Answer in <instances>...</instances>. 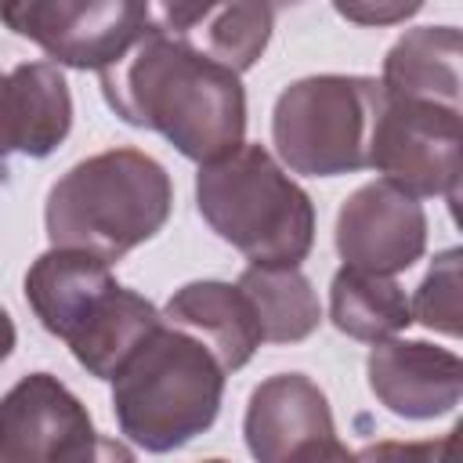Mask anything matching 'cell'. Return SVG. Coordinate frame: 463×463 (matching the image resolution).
I'll list each match as a JSON object with an SVG mask.
<instances>
[{"label": "cell", "mask_w": 463, "mask_h": 463, "mask_svg": "<svg viewBox=\"0 0 463 463\" xmlns=\"http://www.w3.org/2000/svg\"><path fill=\"white\" fill-rule=\"evenodd\" d=\"M170 206L174 188L159 159L141 148H109L54 181L43 221L51 246L87 250L112 264L148 242Z\"/></svg>", "instance_id": "3957f363"}, {"label": "cell", "mask_w": 463, "mask_h": 463, "mask_svg": "<svg viewBox=\"0 0 463 463\" xmlns=\"http://www.w3.org/2000/svg\"><path fill=\"white\" fill-rule=\"evenodd\" d=\"M195 203L203 221L253 264H300L315 242L311 195L260 145L199 163Z\"/></svg>", "instance_id": "5b68a950"}, {"label": "cell", "mask_w": 463, "mask_h": 463, "mask_svg": "<svg viewBox=\"0 0 463 463\" xmlns=\"http://www.w3.org/2000/svg\"><path fill=\"white\" fill-rule=\"evenodd\" d=\"M0 22L69 69H105L145 36L141 0H0Z\"/></svg>", "instance_id": "ba28073f"}, {"label": "cell", "mask_w": 463, "mask_h": 463, "mask_svg": "<svg viewBox=\"0 0 463 463\" xmlns=\"http://www.w3.org/2000/svg\"><path fill=\"white\" fill-rule=\"evenodd\" d=\"M72 127L69 83L51 61H25L0 76V159L11 152L43 159Z\"/></svg>", "instance_id": "5bb4252c"}, {"label": "cell", "mask_w": 463, "mask_h": 463, "mask_svg": "<svg viewBox=\"0 0 463 463\" xmlns=\"http://www.w3.org/2000/svg\"><path fill=\"white\" fill-rule=\"evenodd\" d=\"M271 7H293V4H300V0H268Z\"/></svg>", "instance_id": "7402d4cb"}, {"label": "cell", "mask_w": 463, "mask_h": 463, "mask_svg": "<svg viewBox=\"0 0 463 463\" xmlns=\"http://www.w3.org/2000/svg\"><path fill=\"white\" fill-rule=\"evenodd\" d=\"M383 87L369 76H307L289 83L271 112V141L293 174L336 177L369 166V130Z\"/></svg>", "instance_id": "8992f818"}, {"label": "cell", "mask_w": 463, "mask_h": 463, "mask_svg": "<svg viewBox=\"0 0 463 463\" xmlns=\"http://www.w3.org/2000/svg\"><path fill=\"white\" fill-rule=\"evenodd\" d=\"M25 300L40 326L65 340L72 358L98 380H112L134 347L163 322L152 300L116 282L109 260L51 246L25 271Z\"/></svg>", "instance_id": "7a4b0ae2"}, {"label": "cell", "mask_w": 463, "mask_h": 463, "mask_svg": "<svg viewBox=\"0 0 463 463\" xmlns=\"http://www.w3.org/2000/svg\"><path fill=\"white\" fill-rule=\"evenodd\" d=\"M246 445L260 463L351 459L336 438L333 409L322 387L304 373L268 376L246 405Z\"/></svg>", "instance_id": "30bf717a"}, {"label": "cell", "mask_w": 463, "mask_h": 463, "mask_svg": "<svg viewBox=\"0 0 463 463\" xmlns=\"http://www.w3.org/2000/svg\"><path fill=\"white\" fill-rule=\"evenodd\" d=\"M145 33L170 36L235 72L257 65L271 40L268 0H141Z\"/></svg>", "instance_id": "7c38bea8"}, {"label": "cell", "mask_w": 463, "mask_h": 463, "mask_svg": "<svg viewBox=\"0 0 463 463\" xmlns=\"http://www.w3.org/2000/svg\"><path fill=\"white\" fill-rule=\"evenodd\" d=\"M101 94L123 123L163 134L195 163L232 152L246 134L239 72L159 33L101 69Z\"/></svg>", "instance_id": "6da1fadb"}, {"label": "cell", "mask_w": 463, "mask_h": 463, "mask_svg": "<svg viewBox=\"0 0 463 463\" xmlns=\"http://www.w3.org/2000/svg\"><path fill=\"white\" fill-rule=\"evenodd\" d=\"M459 141V109L394 98L383 90L369 130V166L412 199L445 195L456 203Z\"/></svg>", "instance_id": "52a82bcc"}, {"label": "cell", "mask_w": 463, "mask_h": 463, "mask_svg": "<svg viewBox=\"0 0 463 463\" xmlns=\"http://www.w3.org/2000/svg\"><path fill=\"white\" fill-rule=\"evenodd\" d=\"M427 246L423 206L391 181L354 188L336 213V253L351 268L394 275L412 268Z\"/></svg>", "instance_id": "8fae6325"}, {"label": "cell", "mask_w": 463, "mask_h": 463, "mask_svg": "<svg viewBox=\"0 0 463 463\" xmlns=\"http://www.w3.org/2000/svg\"><path fill=\"white\" fill-rule=\"evenodd\" d=\"M14 340H18V333H14V322H11V315L0 307V362L14 351Z\"/></svg>", "instance_id": "44dd1931"}, {"label": "cell", "mask_w": 463, "mask_h": 463, "mask_svg": "<svg viewBox=\"0 0 463 463\" xmlns=\"http://www.w3.org/2000/svg\"><path fill=\"white\" fill-rule=\"evenodd\" d=\"M369 391L376 402L405 420H434L459 405L463 362L456 351L427 340H376L369 358Z\"/></svg>", "instance_id": "4fadbf2b"}, {"label": "cell", "mask_w": 463, "mask_h": 463, "mask_svg": "<svg viewBox=\"0 0 463 463\" xmlns=\"http://www.w3.org/2000/svg\"><path fill=\"white\" fill-rule=\"evenodd\" d=\"M412 307V322L445 333V336H459V318H463V304H459V250H445L434 257L430 271L423 275L416 297L409 300Z\"/></svg>", "instance_id": "d6986e66"}, {"label": "cell", "mask_w": 463, "mask_h": 463, "mask_svg": "<svg viewBox=\"0 0 463 463\" xmlns=\"http://www.w3.org/2000/svg\"><path fill=\"white\" fill-rule=\"evenodd\" d=\"M105 449L87 405L51 373L22 376L0 398V463H83Z\"/></svg>", "instance_id": "9c48e42d"}, {"label": "cell", "mask_w": 463, "mask_h": 463, "mask_svg": "<svg viewBox=\"0 0 463 463\" xmlns=\"http://www.w3.org/2000/svg\"><path fill=\"white\" fill-rule=\"evenodd\" d=\"M235 286L253 307L260 340L297 344L307 340L322 322L318 293L297 264H250Z\"/></svg>", "instance_id": "e0dca14e"}, {"label": "cell", "mask_w": 463, "mask_h": 463, "mask_svg": "<svg viewBox=\"0 0 463 463\" xmlns=\"http://www.w3.org/2000/svg\"><path fill=\"white\" fill-rule=\"evenodd\" d=\"M221 398L224 369L213 351L166 318L112 376L116 423L145 452H170L210 430Z\"/></svg>", "instance_id": "277c9868"}, {"label": "cell", "mask_w": 463, "mask_h": 463, "mask_svg": "<svg viewBox=\"0 0 463 463\" xmlns=\"http://www.w3.org/2000/svg\"><path fill=\"white\" fill-rule=\"evenodd\" d=\"M459 29L452 25L409 29L383 58V90L459 109Z\"/></svg>", "instance_id": "2e32d148"}, {"label": "cell", "mask_w": 463, "mask_h": 463, "mask_svg": "<svg viewBox=\"0 0 463 463\" xmlns=\"http://www.w3.org/2000/svg\"><path fill=\"white\" fill-rule=\"evenodd\" d=\"M329 318L351 340H387L412 322V307L394 275L344 264L329 286Z\"/></svg>", "instance_id": "ac0fdd59"}, {"label": "cell", "mask_w": 463, "mask_h": 463, "mask_svg": "<svg viewBox=\"0 0 463 463\" xmlns=\"http://www.w3.org/2000/svg\"><path fill=\"white\" fill-rule=\"evenodd\" d=\"M163 318L170 326L192 333L195 340H203L224 373L242 369L253 358V351L260 347V326L253 318V307H250L246 293L232 282L206 279V282L181 286L166 300Z\"/></svg>", "instance_id": "9a60e30c"}, {"label": "cell", "mask_w": 463, "mask_h": 463, "mask_svg": "<svg viewBox=\"0 0 463 463\" xmlns=\"http://www.w3.org/2000/svg\"><path fill=\"white\" fill-rule=\"evenodd\" d=\"M333 7L354 25H398L412 18L423 0H333Z\"/></svg>", "instance_id": "ffe728a7"}]
</instances>
